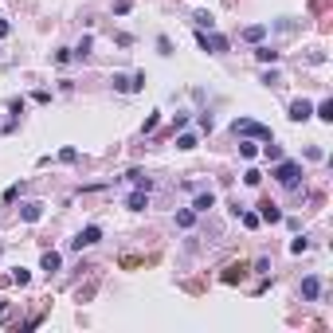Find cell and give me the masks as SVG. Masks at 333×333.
I'll return each instance as SVG.
<instances>
[{"instance_id": "1", "label": "cell", "mask_w": 333, "mask_h": 333, "mask_svg": "<svg viewBox=\"0 0 333 333\" xmlns=\"http://www.w3.org/2000/svg\"><path fill=\"white\" fill-rule=\"evenodd\" d=\"M231 134L235 137H251V141H263V145H267V141H274V134H271V126H263V121H255V118H235L231 121Z\"/></svg>"}, {"instance_id": "2", "label": "cell", "mask_w": 333, "mask_h": 333, "mask_svg": "<svg viewBox=\"0 0 333 333\" xmlns=\"http://www.w3.org/2000/svg\"><path fill=\"white\" fill-rule=\"evenodd\" d=\"M271 177L282 184V188H294V192H298V181H302V165H298V161H278Z\"/></svg>"}, {"instance_id": "3", "label": "cell", "mask_w": 333, "mask_h": 333, "mask_svg": "<svg viewBox=\"0 0 333 333\" xmlns=\"http://www.w3.org/2000/svg\"><path fill=\"white\" fill-rule=\"evenodd\" d=\"M196 44L208 51V55H224L227 51V39L224 35H216V31H196Z\"/></svg>"}, {"instance_id": "4", "label": "cell", "mask_w": 333, "mask_h": 333, "mask_svg": "<svg viewBox=\"0 0 333 333\" xmlns=\"http://www.w3.org/2000/svg\"><path fill=\"white\" fill-rule=\"evenodd\" d=\"M102 239V227H82V231H78L75 239H71V251H82V247H94V243Z\"/></svg>"}, {"instance_id": "5", "label": "cell", "mask_w": 333, "mask_h": 333, "mask_svg": "<svg viewBox=\"0 0 333 333\" xmlns=\"http://www.w3.org/2000/svg\"><path fill=\"white\" fill-rule=\"evenodd\" d=\"M145 204H149V188H134V192L126 196V208H130V212H145Z\"/></svg>"}, {"instance_id": "6", "label": "cell", "mask_w": 333, "mask_h": 333, "mask_svg": "<svg viewBox=\"0 0 333 333\" xmlns=\"http://www.w3.org/2000/svg\"><path fill=\"white\" fill-rule=\"evenodd\" d=\"M39 216H44V204H39V200H28V204H20V220H24V224H35Z\"/></svg>"}, {"instance_id": "7", "label": "cell", "mask_w": 333, "mask_h": 333, "mask_svg": "<svg viewBox=\"0 0 333 333\" xmlns=\"http://www.w3.org/2000/svg\"><path fill=\"white\" fill-rule=\"evenodd\" d=\"M318 294H321V278H318V274H310V278H302V298H306V302H314Z\"/></svg>"}, {"instance_id": "8", "label": "cell", "mask_w": 333, "mask_h": 333, "mask_svg": "<svg viewBox=\"0 0 333 333\" xmlns=\"http://www.w3.org/2000/svg\"><path fill=\"white\" fill-rule=\"evenodd\" d=\"M310 114H314V106H310L306 98H298V102H290V121H306Z\"/></svg>"}, {"instance_id": "9", "label": "cell", "mask_w": 333, "mask_h": 333, "mask_svg": "<svg viewBox=\"0 0 333 333\" xmlns=\"http://www.w3.org/2000/svg\"><path fill=\"white\" fill-rule=\"evenodd\" d=\"M259 220H267V224H278V220H282V212H278V204H271V200H263V204H259Z\"/></svg>"}, {"instance_id": "10", "label": "cell", "mask_w": 333, "mask_h": 333, "mask_svg": "<svg viewBox=\"0 0 333 333\" xmlns=\"http://www.w3.org/2000/svg\"><path fill=\"white\" fill-rule=\"evenodd\" d=\"M208 208H216V196H212V192H196V200H192V212H208Z\"/></svg>"}, {"instance_id": "11", "label": "cell", "mask_w": 333, "mask_h": 333, "mask_svg": "<svg viewBox=\"0 0 333 333\" xmlns=\"http://www.w3.org/2000/svg\"><path fill=\"white\" fill-rule=\"evenodd\" d=\"M59 263H63V259H59V251H47V255L39 259V267H44V274H55V271H59Z\"/></svg>"}, {"instance_id": "12", "label": "cell", "mask_w": 333, "mask_h": 333, "mask_svg": "<svg viewBox=\"0 0 333 333\" xmlns=\"http://www.w3.org/2000/svg\"><path fill=\"white\" fill-rule=\"evenodd\" d=\"M263 35H267V24H251V28H243V39H247V44H259Z\"/></svg>"}, {"instance_id": "13", "label": "cell", "mask_w": 333, "mask_h": 333, "mask_svg": "<svg viewBox=\"0 0 333 333\" xmlns=\"http://www.w3.org/2000/svg\"><path fill=\"white\" fill-rule=\"evenodd\" d=\"M130 184H134V188H153V181L145 177V169H130Z\"/></svg>"}, {"instance_id": "14", "label": "cell", "mask_w": 333, "mask_h": 333, "mask_svg": "<svg viewBox=\"0 0 333 333\" xmlns=\"http://www.w3.org/2000/svg\"><path fill=\"white\" fill-rule=\"evenodd\" d=\"M196 28H200V31H212V28H216L212 12H196Z\"/></svg>"}, {"instance_id": "15", "label": "cell", "mask_w": 333, "mask_h": 333, "mask_svg": "<svg viewBox=\"0 0 333 333\" xmlns=\"http://www.w3.org/2000/svg\"><path fill=\"white\" fill-rule=\"evenodd\" d=\"M255 59H259V63H278V51H271V47H259Z\"/></svg>"}, {"instance_id": "16", "label": "cell", "mask_w": 333, "mask_h": 333, "mask_svg": "<svg viewBox=\"0 0 333 333\" xmlns=\"http://www.w3.org/2000/svg\"><path fill=\"white\" fill-rule=\"evenodd\" d=\"M192 220H196V212H192V208L177 212V227H192Z\"/></svg>"}, {"instance_id": "17", "label": "cell", "mask_w": 333, "mask_h": 333, "mask_svg": "<svg viewBox=\"0 0 333 333\" xmlns=\"http://www.w3.org/2000/svg\"><path fill=\"white\" fill-rule=\"evenodd\" d=\"M177 149H184V153L196 149V137H192V134H181V137H177Z\"/></svg>"}, {"instance_id": "18", "label": "cell", "mask_w": 333, "mask_h": 333, "mask_svg": "<svg viewBox=\"0 0 333 333\" xmlns=\"http://www.w3.org/2000/svg\"><path fill=\"white\" fill-rule=\"evenodd\" d=\"M87 51H91V35H82V39H78V47H75V59H87Z\"/></svg>"}, {"instance_id": "19", "label": "cell", "mask_w": 333, "mask_h": 333, "mask_svg": "<svg viewBox=\"0 0 333 333\" xmlns=\"http://www.w3.org/2000/svg\"><path fill=\"white\" fill-rule=\"evenodd\" d=\"M239 220H243V227H259V224H263L259 212H239Z\"/></svg>"}, {"instance_id": "20", "label": "cell", "mask_w": 333, "mask_h": 333, "mask_svg": "<svg viewBox=\"0 0 333 333\" xmlns=\"http://www.w3.org/2000/svg\"><path fill=\"white\" fill-rule=\"evenodd\" d=\"M290 251H294V255H302V251H310V239H306V235H298V239L290 243Z\"/></svg>"}, {"instance_id": "21", "label": "cell", "mask_w": 333, "mask_h": 333, "mask_svg": "<svg viewBox=\"0 0 333 333\" xmlns=\"http://www.w3.org/2000/svg\"><path fill=\"white\" fill-rule=\"evenodd\" d=\"M318 118L321 121H333V102H321V106H318Z\"/></svg>"}, {"instance_id": "22", "label": "cell", "mask_w": 333, "mask_h": 333, "mask_svg": "<svg viewBox=\"0 0 333 333\" xmlns=\"http://www.w3.org/2000/svg\"><path fill=\"white\" fill-rule=\"evenodd\" d=\"M114 91H134V82H130L126 75H114Z\"/></svg>"}, {"instance_id": "23", "label": "cell", "mask_w": 333, "mask_h": 333, "mask_svg": "<svg viewBox=\"0 0 333 333\" xmlns=\"http://www.w3.org/2000/svg\"><path fill=\"white\" fill-rule=\"evenodd\" d=\"M243 181H247V184H251V188H255V184L263 181V173H259V169H247V173H243Z\"/></svg>"}, {"instance_id": "24", "label": "cell", "mask_w": 333, "mask_h": 333, "mask_svg": "<svg viewBox=\"0 0 333 333\" xmlns=\"http://www.w3.org/2000/svg\"><path fill=\"white\" fill-rule=\"evenodd\" d=\"M239 153H243V157H247V161H251V157H255V153H259V145H255V141H243V145H239Z\"/></svg>"}, {"instance_id": "25", "label": "cell", "mask_w": 333, "mask_h": 333, "mask_svg": "<svg viewBox=\"0 0 333 333\" xmlns=\"http://www.w3.org/2000/svg\"><path fill=\"white\" fill-rule=\"evenodd\" d=\"M59 161H67V165H75V161H78V149H71V145H67V149L59 153Z\"/></svg>"}, {"instance_id": "26", "label": "cell", "mask_w": 333, "mask_h": 333, "mask_svg": "<svg viewBox=\"0 0 333 333\" xmlns=\"http://www.w3.org/2000/svg\"><path fill=\"white\" fill-rule=\"evenodd\" d=\"M267 161H282V149H278L274 141H267Z\"/></svg>"}, {"instance_id": "27", "label": "cell", "mask_w": 333, "mask_h": 333, "mask_svg": "<svg viewBox=\"0 0 333 333\" xmlns=\"http://www.w3.org/2000/svg\"><path fill=\"white\" fill-rule=\"evenodd\" d=\"M243 278V267H227V274H224V282H239Z\"/></svg>"}, {"instance_id": "28", "label": "cell", "mask_w": 333, "mask_h": 333, "mask_svg": "<svg viewBox=\"0 0 333 333\" xmlns=\"http://www.w3.org/2000/svg\"><path fill=\"white\" fill-rule=\"evenodd\" d=\"M12 282H20V286H28V282H31V274H28V271H16V274H12Z\"/></svg>"}, {"instance_id": "29", "label": "cell", "mask_w": 333, "mask_h": 333, "mask_svg": "<svg viewBox=\"0 0 333 333\" xmlns=\"http://www.w3.org/2000/svg\"><path fill=\"white\" fill-rule=\"evenodd\" d=\"M157 51H161V55H173V44H169L165 35H161V39H157Z\"/></svg>"}, {"instance_id": "30", "label": "cell", "mask_w": 333, "mask_h": 333, "mask_svg": "<svg viewBox=\"0 0 333 333\" xmlns=\"http://www.w3.org/2000/svg\"><path fill=\"white\" fill-rule=\"evenodd\" d=\"M157 121H161V118H157V114H149V118H145V126H141V130H145V134H153V130H157Z\"/></svg>"}, {"instance_id": "31", "label": "cell", "mask_w": 333, "mask_h": 333, "mask_svg": "<svg viewBox=\"0 0 333 333\" xmlns=\"http://www.w3.org/2000/svg\"><path fill=\"white\" fill-rule=\"evenodd\" d=\"M130 4H134V0H118V4H114V12L126 16V12H130Z\"/></svg>"}, {"instance_id": "32", "label": "cell", "mask_w": 333, "mask_h": 333, "mask_svg": "<svg viewBox=\"0 0 333 333\" xmlns=\"http://www.w3.org/2000/svg\"><path fill=\"white\" fill-rule=\"evenodd\" d=\"M4 35H8V24H4V20H0V39H4Z\"/></svg>"}]
</instances>
